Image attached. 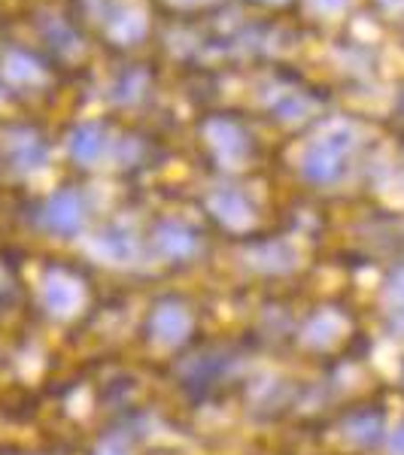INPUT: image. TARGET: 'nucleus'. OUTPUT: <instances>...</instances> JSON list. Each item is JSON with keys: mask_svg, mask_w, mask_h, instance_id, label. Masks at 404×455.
<instances>
[{"mask_svg": "<svg viewBox=\"0 0 404 455\" xmlns=\"http://www.w3.org/2000/svg\"><path fill=\"white\" fill-rule=\"evenodd\" d=\"M49 68L53 64L40 52H34V49L10 46L4 58H0V88L4 92H31V88H40L46 83Z\"/></svg>", "mask_w": 404, "mask_h": 455, "instance_id": "nucleus-1", "label": "nucleus"}, {"mask_svg": "<svg viewBox=\"0 0 404 455\" xmlns=\"http://www.w3.org/2000/svg\"><path fill=\"white\" fill-rule=\"evenodd\" d=\"M36 31L43 40V58L49 64H70L77 55L85 52V43L79 36L77 25L68 16H43L36 21Z\"/></svg>", "mask_w": 404, "mask_h": 455, "instance_id": "nucleus-2", "label": "nucleus"}, {"mask_svg": "<svg viewBox=\"0 0 404 455\" xmlns=\"http://www.w3.org/2000/svg\"><path fill=\"white\" fill-rule=\"evenodd\" d=\"M249 4H262V6H283L286 0H249Z\"/></svg>", "mask_w": 404, "mask_h": 455, "instance_id": "nucleus-4", "label": "nucleus"}, {"mask_svg": "<svg viewBox=\"0 0 404 455\" xmlns=\"http://www.w3.org/2000/svg\"><path fill=\"white\" fill-rule=\"evenodd\" d=\"M98 149H101V143H98V131L94 128H83L77 134V140H73V152L83 158H92Z\"/></svg>", "mask_w": 404, "mask_h": 455, "instance_id": "nucleus-3", "label": "nucleus"}]
</instances>
